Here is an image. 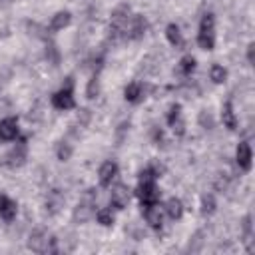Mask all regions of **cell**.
Segmentation results:
<instances>
[{"label": "cell", "mask_w": 255, "mask_h": 255, "mask_svg": "<svg viewBox=\"0 0 255 255\" xmlns=\"http://www.w3.org/2000/svg\"><path fill=\"white\" fill-rule=\"evenodd\" d=\"M110 201L114 207L118 209H124L128 203H129V189L124 185V183H118L112 187V193H110Z\"/></svg>", "instance_id": "5b68a950"}, {"label": "cell", "mask_w": 255, "mask_h": 255, "mask_svg": "<svg viewBox=\"0 0 255 255\" xmlns=\"http://www.w3.org/2000/svg\"><path fill=\"white\" fill-rule=\"evenodd\" d=\"M18 135V120L16 118H4L0 122V139L10 141Z\"/></svg>", "instance_id": "52a82bcc"}, {"label": "cell", "mask_w": 255, "mask_h": 255, "mask_svg": "<svg viewBox=\"0 0 255 255\" xmlns=\"http://www.w3.org/2000/svg\"><path fill=\"white\" fill-rule=\"evenodd\" d=\"M225 78H227V72H225V68H223V66H219V64L211 66V80H213L215 84L225 82Z\"/></svg>", "instance_id": "d6986e66"}, {"label": "cell", "mask_w": 255, "mask_h": 255, "mask_svg": "<svg viewBox=\"0 0 255 255\" xmlns=\"http://www.w3.org/2000/svg\"><path fill=\"white\" fill-rule=\"evenodd\" d=\"M165 36H167V40H169L171 46H175V48L183 46V36H181L179 28H177L175 24H169V26L165 28Z\"/></svg>", "instance_id": "5bb4252c"}, {"label": "cell", "mask_w": 255, "mask_h": 255, "mask_svg": "<svg viewBox=\"0 0 255 255\" xmlns=\"http://www.w3.org/2000/svg\"><path fill=\"white\" fill-rule=\"evenodd\" d=\"M96 94H98V76H94L90 86H88V98H94Z\"/></svg>", "instance_id": "603a6c76"}, {"label": "cell", "mask_w": 255, "mask_h": 255, "mask_svg": "<svg viewBox=\"0 0 255 255\" xmlns=\"http://www.w3.org/2000/svg\"><path fill=\"white\" fill-rule=\"evenodd\" d=\"M235 157H237V163H239L241 169H245V171L251 169V157L253 155H251V145L247 141H239L237 151H235Z\"/></svg>", "instance_id": "ba28073f"}, {"label": "cell", "mask_w": 255, "mask_h": 255, "mask_svg": "<svg viewBox=\"0 0 255 255\" xmlns=\"http://www.w3.org/2000/svg\"><path fill=\"white\" fill-rule=\"evenodd\" d=\"M70 24V12H58L54 14L52 22H50V30H62Z\"/></svg>", "instance_id": "9a60e30c"}, {"label": "cell", "mask_w": 255, "mask_h": 255, "mask_svg": "<svg viewBox=\"0 0 255 255\" xmlns=\"http://www.w3.org/2000/svg\"><path fill=\"white\" fill-rule=\"evenodd\" d=\"M179 70H181V74L189 76V74L195 70V58H191V56L181 58V62H179Z\"/></svg>", "instance_id": "ac0fdd59"}, {"label": "cell", "mask_w": 255, "mask_h": 255, "mask_svg": "<svg viewBox=\"0 0 255 255\" xmlns=\"http://www.w3.org/2000/svg\"><path fill=\"white\" fill-rule=\"evenodd\" d=\"M70 153H72V147H70L68 143H62V145L58 147V159H62V161H66V159L70 157Z\"/></svg>", "instance_id": "7402d4cb"}, {"label": "cell", "mask_w": 255, "mask_h": 255, "mask_svg": "<svg viewBox=\"0 0 255 255\" xmlns=\"http://www.w3.org/2000/svg\"><path fill=\"white\" fill-rule=\"evenodd\" d=\"M165 211H167V215H169L171 219H179V217H181V213H183L181 201H179V199H175V197H171V199L165 203Z\"/></svg>", "instance_id": "2e32d148"}, {"label": "cell", "mask_w": 255, "mask_h": 255, "mask_svg": "<svg viewBox=\"0 0 255 255\" xmlns=\"http://www.w3.org/2000/svg\"><path fill=\"white\" fill-rule=\"evenodd\" d=\"M8 165L10 167H18V165H22L24 163V159H26V141L22 139L10 153H8Z\"/></svg>", "instance_id": "8fae6325"}, {"label": "cell", "mask_w": 255, "mask_h": 255, "mask_svg": "<svg viewBox=\"0 0 255 255\" xmlns=\"http://www.w3.org/2000/svg\"><path fill=\"white\" fill-rule=\"evenodd\" d=\"M28 247L36 253H48V251H56V239L50 237L48 233L44 231H34L30 235V241H28Z\"/></svg>", "instance_id": "7a4b0ae2"}, {"label": "cell", "mask_w": 255, "mask_h": 255, "mask_svg": "<svg viewBox=\"0 0 255 255\" xmlns=\"http://www.w3.org/2000/svg\"><path fill=\"white\" fill-rule=\"evenodd\" d=\"M143 32H145V20H143V16H137V14L131 16L129 22H128V26H126V34H128V38H131V40L141 38Z\"/></svg>", "instance_id": "8992f818"}, {"label": "cell", "mask_w": 255, "mask_h": 255, "mask_svg": "<svg viewBox=\"0 0 255 255\" xmlns=\"http://www.w3.org/2000/svg\"><path fill=\"white\" fill-rule=\"evenodd\" d=\"M221 120H223V126L227 129H235L237 118H235V112H233V104L231 102H225L223 104V108H221Z\"/></svg>", "instance_id": "4fadbf2b"}, {"label": "cell", "mask_w": 255, "mask_h": 255, "mask_svg": "<svg viewBox=\"0 0 255 255\" xmlns=\"http://www.w3.org/2000/svg\"><path fill=\"white\" fill-rule=\"evenodd\" d=\"M135 193H137V197L141 199L143 205H147V203H155L157 197H159V191H157V187H155L153 181H139Z\"/></svg>", "instance_id": "277c9868"}, {"label": "cell", "mask_w": 255, "mask_h": 255, "mask_svg": "<svg viewBox=\"0 0 255 255\" xmlns=\"http://www.w3.org/2000/svg\"><path fill=\"white\" fill-rule=\"evenodd\" d=\"M16 211H18V205L16 201H12L10 197L6 195H0V217L4 221H12L16 217Z\"/></svg>", "instance_id": "30bf717a"}, {"label": "cell", "mask_w": 255, "mask_h": 255, "mask_svg": "<svg viewBox=\"0 0 255 255\" xmlns=\"http://www.w3.org/2000/svg\"><path fill=\"white\" fill-rule=\"evenodd\" d=\"M247 60H249V64L255 62V46L253 44H249V48H247Z\"/></svg>", "instance_id": "cb8c5ba5"}, {"label": "cell", "mask_w": 255, "mask_h": 255, "mask_svg": "<svg viewBox=\"0 0 255 255\" xmlns=\"http://www.w3.org/2000/svg\"><path fill=\"white\" fill-rule=\"evenodd\" d=\"M213 209H215V201H213V197H211V195H205L203 201H201V211L207 215V213H213Z\"/></svg>", "instance_id": "44dd1931"}, {"label": "cell", "mask_w": 255, "mask_h": 255, "mask_svg": "<svg viewBox=\"0 0 255 255\" xmlns=\"http://www.w3.org/2000/svg\"><path fill=\"white\" fill-rule=\"evenodd\" d=\"M116 173H118V165H116L114 161L102 163V167H100V183H102V185H110L112 179L116 177Z\"/></svg>", "instance_id": "7c38bea8"}, {"label": "cell", "mask_w": 255, "mask_h": 255, "mask_svg": "<svg viewBox=\"0 0 255 255\" xmlns=\"http://www.w3.org/2000/svg\"><path fill=\"white\" fill-rule=\"evenodd\" d=\"M124 94H126V100L128 102H137L139 98H141V86L139 84H129V86H126V90H124Z\"/></svg>", "instance_id": "e0dca14e"}, {"label": "cell", "mask_w": 255, "mask_h": 255, "mask_svg": "<svg viewBox=\"0 0 255 255\" xmlns=\"http://www.w3.org/2000/svg\"><path fill=\"white\" fill-rule=\"evenodd\" d=\"M143 217H145V221H147L153 229H159V227H161L163 215H161V209H159L157 203H147L145 209H143Z\"/></svg>", "instance_id": "9c48e42d"}, {"label": "cell", "mask_w": 255, "mask_h": 255, "mask_svg": "<svg viewBox=\"0 0 255 255\" xmlns=\"http://www.w3.org/2000/svg\"><path fill=\"white\" fill-rule=\"evenodd\" d=\"M197 44L203 50H213V46H215V22H213V14H203L201 24H199Z\"/></svg>", "instance_id": "6da1fadb"}, {"label": "cell", "mask_w": 255, "mask_h": 255, "mask_svg": "<svg viewBox=\"0 0 255 255\" xmlns=\"http://www.w3.org/2000/svg\"><path fill=\"white\" fill-rule=\"evenodd\" d=\"M52 106L58 108V110H72L76 106L74 92H72V78H68V84L52 96Z\"/></svg>", "instance_id": "3957f363"}, {"label": "cell", "mask_w": 255, "mask_h": 255, "mask_svg": "<svg viewBox=\"0 0 255 255\" xmlns=\"http://www.w3.org/2000/svg\"><path fill=\"white\" fill-rule=\"evenodd\" d=\"M96 217H98V221H100L102 225H106V227L114 225V215H112L110 209H100V211L96 213Z\"/></svg>", "instance_id": "ffe728a7"}]
</instances>
